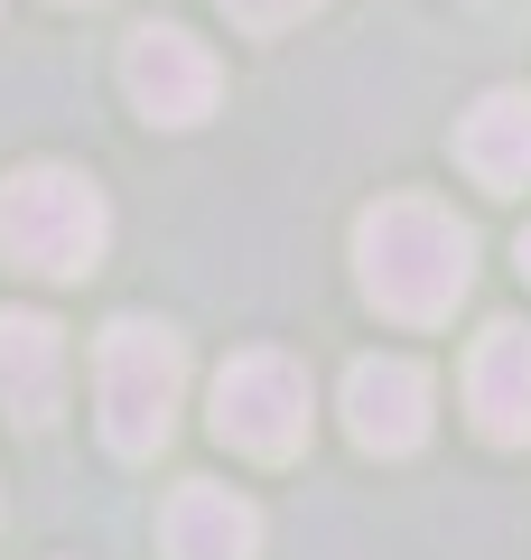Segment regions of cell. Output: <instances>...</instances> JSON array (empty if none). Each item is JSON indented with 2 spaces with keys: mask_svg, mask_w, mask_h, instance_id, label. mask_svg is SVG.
<instances>
[{
  "mask_svg": "<svg viewBox=\"0 0 531 560\" xmlns=\"http://www.w3.org/2000/svg\"><path fill=\"white\" fill-rule=\"evenodd\" d=\"M354 280H364V300H374L382 318L438 327V318H457V300L475 290V234L438 197H382L354 224Z\"/></svg>",
  "mask_w": 531,
  "mask_h": 560,
  "instance_id": "6da1fadb",
  "label": "cell"
},
{
  "mask_svg": "<svg viewBox=\"0 0 531 560\" xmlns=\"http://www.w3.org/2000/svg\"><path fill=\"white\" fill-rule=\"evenodd\" d=\"M113 243V206L84 168H10L0 178V261L28 280H84Z\"/></svg>",
  "mask_w": 531,
  "mask_h": 560,
  "instance_id": "7a4b0ae2",
  "label": "cell"
},
{
  "mask_svg": "<svg viewBox=\"0 0 531 560\" xmlns=\"http://www.w3.org/2000/svg\"><path fill=\"white\" fill-rule=\"evenodd\" d=\"M177 393H187V346L158 318H113L94 346V411L113 458H158L177 430Z\"/></svg>",
  "mask_w": 531,
  "mask_h": 560,
  "instance_id": "3957f363",
  "label": "cell"
},
{
  "mask_svg": "<svg viewBox=\"0 0 531 560\" xmlns=\"http://www.w3.org/2000/svg\"><path fill=\"white\" fill-rule=\"evenodd\" d=\"M308 420H317V383H308V364L280 355V346H243L215 374V440L234 448V458L290 467L298 448H308Z\"/></svg>",
  "mask_w": 531,
  "mask_h": 560,
  "instance_id": "277c9868",
  "label": "cell"
},
{
  "mask_svg": "<svg viewBox=\"0 0 531 560\" xmlns=\"http://www.w3.org/2000/svg\"><path fill=\"white\" fill-rule=\"evenodd\" d=\"M121 94H131L140 121H158V131H197V121L215 113V94H224V66H215L205 38L150 20V28H131V47H121Z\"/></svg>",
  "mask_w": 531,
  "mask_h": 560,
  "instance_id": "5b68a950",
  "label": "cell"
},
{
  "mask_svg": "<svg viewBox=\"0 0 531 560\" xmlns=\"http://www.w3.org/2000/svg\"><path fill=\"white\" fill-rule=\"evenodd\" d=\"M429 411H438V383H429V364H411V355H364L345 374V430H354V448H374V458H411V448L429 440Z\"/></svg>",
  "mask_w": 531,
  "mask_h": 560,
  "instance_id": "8992f818",
  "label": "cell"
},
{
  "mask_svg": "<svg viewBox=\"0 0 531 560\" xmlns=\"http://www.w3.org/2000/svg\"><path fill=\"white\" fill-rule=\"evenodd\" d=\"M467 411L494 448H531V327L494 318L467 355Z\"/></svg>",
  "mask_w": 531,
  "mask_h": 560,
  "instance_id": "52a82bcc",
  "label": "cell"
},
{
  "mask_svg": "<svg viewBox=\"0 0 531 560\" xmlns=\"http://www.w3.org/2000/svg\"><path fill=\"white\" fill-rule=\"evenodd\" d=\"M0 401L10 420L47 430L66 401V327L47 308H0Z\"/></svg>",
  "mask_w": 531,
  "mask_h": 560,
  "instance_id": "ba28073f",
  "label": "cell"
},
{
  "mask_svg": "<svg viewBox=\"0 0 531 560\" xmlns=\"http://www.w3.org/2000/svg\"><path fill=\"white\" fill-rule=\"evenodd\" d=\"M158 551L168 560H252L261 551V514L215 477H187L158 514Z\"/></svg>",
  "mask_w": 531,
  "mask_h": 560,
  "instance_id": "9c48e42d",
  "label": "cell"
},
{
  "mask_svg": "<svg viewBox=\"0 0 531 560\" xmlns=\"http://www.w3.org/2000/svg\"><path fill=\"white\" fill-rule=\"evenodd\" d=\"M457 168L494 197L531 187V84H494L467 121H457Z\"/></svg>",
  "mask_w": 531,
  "mask_h": 560,
  "instance_id": "30bf717a",
  "label": "cell"
},
{
  "mask_svg": "<svg viewBox=\"0 0 531 560\" xmlns=\"http://www.w3.org/2000/svg\"><path fill=\"white\" fill-rule=\"evenodd\" d=\"M308 10H327V0H224V20L252 28V38H280V28H298Z\"/></svg>",
  "mask_w": 531,
  "mask_h": 560,
  "instance_id": "8fae6325",
  "label": "cell"
},
{
  "mask_svg": "<svg viewBox=\"0 0 531 560\" xmlns=\"http://www.w3.org/2000/svg\"><path fill=\"white\" fill-rule=\"evenodd\" d=\"M522 280H531V234H522Z\"/></svg>",
  "mask_w": 531,
  "mask_h": 560,
  "instance_id": "7c38bea8",
  "label": "cell"
},
{
  "mask_svg": "<svg viewBox=\"0 0 531 560\" xmlns=\"http://www.w3.org/2000/svg\"><path fill=\"white\" fill-rule=\"evenodd\" d=\"M66 10H75V0H66Z\"/></svg>",
  "mask_w": 531,
  "mask_h": 560,
  "instance_id": "4fadbf2b",
  "label": "cell"
}]
</instances>
